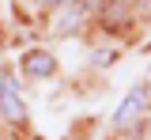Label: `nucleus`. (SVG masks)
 Masks as SVG:
<instances>
[{
    "instance_id": "1",
    "label": "nucleus",
    "mask_w": 151,
    "mask_h": 140,
    "mask_svg": "<svg viewBox=\"0 0 151 140\" xmlns=\"http://www.w3.org/2000/svg\"><path fill=\"white\" fill-rule=\"evenodd\" d=\"M0 114H4L8 121H23V114H27L23 95H19L15 76H12V72H0Z\"/></svg>"
},
{
    "instance_id": "2",
    "label": "nucleus",
    "mask_w": 151,
    "mask_h": 140,
    "mask_svg": "<svg viewBox=\"0 0 151 140\" xmlns=\"http://www.w3.org/2000/svg\"><path fill=\"white\" fill-rule=\"evenodd\" d=\"M144 106H147V87H132L129 95L121 99V106H117L113 125H129V121H136L140 114H144Z\"/></svg>"
},
{
    "instance_id": "3",
    "label": "nucleus",
    "mask_w": 151,
    "mask_h": 140,
    "mask_svg": "<svg viewBox=\"0 0 151 140\" xmlns=\"http://www.w3.org/2000/svg\"><path fill=\"white\" fill-rule=\"evenodd\" d=\"M57 61L49 57V53H42V49H30L27 57H23V72L27 76H38V80H45V76H53Z\"/></svg>"
},
{
    "instance_id": "4",
    "label": "nucleus",
    "mask_w": 151,
    "mask_h": 140,
    "mask_svg": "<svg viewBox=\"0 0 151 140\" xmlns=\"http://www.w3.org/2000/svg\"><path fill=\"white\" fill-rule=\"evenodd\" d=\"M94 61H98V64H110V61H113V49H98V57H94Z\"/></svg>"
},
{
    "instance_id": "5",
    "label": "nucleus",
    "mask_w": 151,
    "mask_h": 140,
    "mask_svg": "<svg viewBox=\"0 0 151 140\" xmlns=\"http://www.w3.org/2000/svg\"><path fill=\"white\" fill-rule=\"evenodd\" d=\"M42 4H49V8H53V4H60V0H42Z\"/></svg>"
},
{
    "instance_id": "6",
    "label": "nucleus",
    "mask_w": 151,
    "mask_h": 140,
    "mask_svg": "<svg viewBox=\"0 0 151 140\" xmlns=\"http://www.w3.org/2000/svg\"><path fill=\"white\" fill-rule=\"evenodd\" d=\"M83 4H98V0H83Z\"/></svg>"
}]
</instances>
